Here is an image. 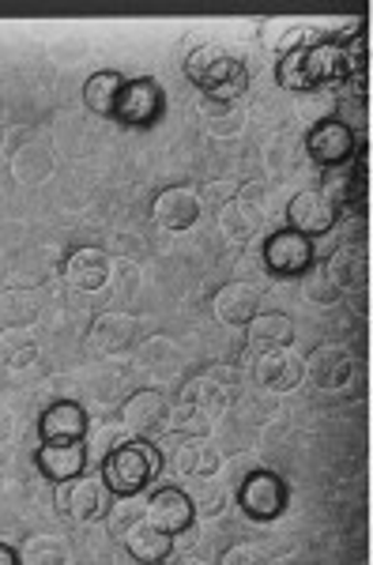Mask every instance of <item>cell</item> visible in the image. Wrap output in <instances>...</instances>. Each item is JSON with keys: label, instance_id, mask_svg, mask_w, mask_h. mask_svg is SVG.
Segmentation results:
<instances>
[{"label": "cell", "instance_id": "obj_1", "mask_svg": "<svg viewBox=\"0 0 373 565\" xmlns=\"http://www.w3.org/2000/svg\"><path fill=\"white\" fill-rule=\"evenodd\" d=\"M185 76L204 90V98H215V103H242L245 90H249V72H245L242 61L212 42L189 53Z\"/></svg>", "mask_w": 373, "mask_h": 565}, {"label": "cell", "instance_id": "obj_2", "mask_svg": "<svg viewBox=\"0 0 373 565\" xmlns=\"http://www.w3.org/2000/svg\"><path fill=\"white\" fill-rule=\"evenodd\" d=\"M159 471H162L159 449L140 441V437L121 441L110 457L98 463V476H103L114 498H132V494H140V490H148V482L159 479Z\"/></svg>", "mask_w": 373, "mask_h": 565}, {"label": "cell", "instance_id": "obj_3", "mask_svg": "<svg viewBox=\"0 0 373 565\" xmlns=\"http://www.w3.org/2000/svg\"><path fill=\"white\" fill-rule=\"evenodd\" d=\"M159 460L170 476H185V479H215L220 471V449L207 441L204 434H178L170 430L167 437H159Z\"/></svg>", "mask_w": 373, "mask_h": 565}, {"label": "cell", "instance_id": "obj_4", "mask_svg": "<svg viewBox=\"0 0 373 565\" xmlns=\"http://www.w3.org/2000/svg\"><path fill=\"white\" fill-rule=\"evenodd\" d=\"M57 509L65 516H72L76 524H95V521H106V516H110L114 494L98 471H90V476L84 471L79 479L61 482L57 487Z\"/></svg>", "mask_w": 373, "mask_h": 565}, {"label": "cell", "instance_id": "obj_5", "mask_svg": "<svg viewBox=\"0 0 373 565\" xmlns=\"http://www.w3.org/2000/svg\"><path fill=\"white\" fill-rule=\"evenodd\" d=\"M264 181H249V185H238L234 200H226L220 207V231L231 245H245L253 242V234L260 231L264 223Z\"/></svg>", "mask_w": 373, "mask_h": 565}, {"label": "cell", "instance_id": "obj_6", "mask_svg": "<svg viewBox=\"0 0 373 565\" xmlns=\"http://www.w3.org/2000/svg\"><path fill=\"white\" fill-rule=\"evenodd\" d=\"M317 264V245L302 238L295 231H271V238L264 242V268L276 279H302Z\"/></svg>", "mask_w": 373, "mask_h": 565}, {"label": "cell", "instance_id": "obj_7", "mask_svg": "<svg viewBox=\"0 0 373 565\" xmlns=\"http://www.w3.org/2000/svg\"><path fill=\"white\" fill-rule=\"evenodd\" d=\"M302 366H306V381L317 392H343L359 381V362H354V354L348 348H340V343H321V348H313V354H309Z\"/></svg>", "mask_w": 373, "mask_h": 565}, {"label": "cell", "instance_id": "obj_8", "mask_svg": "<svg viewBox=\"0 0 373 565\" xmlns=\"http://www.w3.org/2000/svg\"><path fill=\"white\" fill-rule=\"evenodd\" d=\"M162 106H167V98H162V87L154 84L151 76L125 79L114 117L121 125H129V129H148V125H154L162 117Z\"/></svg>", "mask_w": 373, "mask_h": 565}, {"label": "cell", "instance_id": "obj_9", "mask_svg": "<svg viewBox=\"0 0 373 565\" xmlns=\"http://www.w3.org/2000/svg\"><path fill=\"white\" fill-rule=\"evenodd\" d=\"M335 223H340V212L324 200L317 189H306V193L290 196L287 204V231L302 234V238H324V234L335 231Z\"/></svg>", "mask_w": 373, "mask_h": 565}, {"label": "cell", "instance_id": "obj_10", "mask_svg": "<svg viewBox=\"0 0 373 565\" xmlns=\"http://www.w3.org/2000/svg\"><path fill=\"white\" fill-rule=\"evenodd\" d=\"M306 151H309V159L324 170L343 167L354 154V129L335 121V117H321V121L306 132Z\"/></svg>", "mask_w": 373, "mask_h": 565}, {"label": "cell", "instance_id": "obj_11", "mask_svg": "<svg viewBox=\"0 0 373 565\" xmlns=\"http://www.w3.org/2000/svg\"><path fill=\"white\" fill-rule=\"evenodd\" d=\"M238 505L245 516H253V521H276V516L287 509L284 479L271 476V471H253L238 490Z\"/></svg>", "mask_w": 373, "mask_h": 565}, {"label": "cell", "instance_id": "obj_12", "mask_svg": "<svg viewBox=\"0 0 373 565\" xmlns=\"http://www.w3.org/2000/svg\"><path fill=\"white\" fill-rule=\"evenodd\" d=\"M167 418H170V404L159 388H140L121 404V426L129 430V437H140V441L159 434L167 426Z\"/></svg>", "mask_w": 373, "mask_h": 565}, {"label": "cell", "instance_id": "obj_13", "mask_svg": "<svg viewBox=\"0 0 373 565\" xmlns=\"http://www.w3.org/2000/svg\"><path fill=\"white\" fill-rule=\"evenodd\" d=\"M302 72L309 90L313 87H348V76H343V45L332 39H317L313 45L302 50Z\"/></svg>", "mask_w": 373, "mask_h": 565}, {"label": "cell", "instance_id": "obj_14", "mask_svg": "<svg viewBox=\"0 0 373 565\" xmlns=\"http://www.w3.org/2000/svg\"><path fill=\"white\" fill-rule=\"evenodd\" d=\"M193 501H189V490L181 487H162L154 490L151 501H148V521L151 527H159V532L167 535H181L189 532V524H193Z\"/></svg>", "mask_w": 373, "mask_h": 565}, {"label": "cell", "instance_id": "obj_15", "mask_svg": "<svg viewBox=\"0 0 373 565\" xmlns=\"http://www.w3.org/2000/svg\"><path fill=\"white\" fill-rule=\"evenodd\" d=\"M151 218L162 231H189L200 218V196L189 185H170L151 200Z\"/></svg>", "mask_w": 373, "mask_h": 565}, {"label": "cell", "instance_id": "obj_16", "mask_svg": "<svg viewBox=\"0 0 373 565\" xmlns=\"http://www.w3.org/2000/svg\"><path fill=\"white\" fill-rule=\"evenodd\" d=\"M253 377H257V385L268 388V392H290V388L302 385L306 366L290 348H279V351L257 354V362H253Z\"/></svg>", "mask_w": 373, "mask_h": 565}, {"label": "cell", "instance_id": "obj_17", "mask_svg": "<svg viewBox=\"0 0 373 565\" xmlns=\"http://www.w3.org/2000/svg\"><path fill=\"white\" fill-rule=\"evenodd\" d=\"M34 468L42 471L50 482H72L87 471V445L84 441H57V445H42L34 452Z\"/></svg>", "mask_w": 373, "mask_h": 565}, {"label": "cell", "instance_id": "obj_18", "mask_svg": "<svg viewBox=\"0 0 373 565\" xmlns=\"http://www.w3.org/2000/svg\"><path fill=\"white\" fill-rule=\"evenodd\" d=\"M212 309H215V317H220V324L245 328L253 317L260 313V290L253 287V282H242V279L223 282L212 298Z\"/></svg>", "mask_w": 373, "mask_h": 565}, {"label": "cell", "instance_id": "obj_19", "mask_svg": "<svg viewBox=\"0 0 373 565\" xmlns=\"http://www.w3.org/2000/svg\"><path fill=\"white\" fill-rule=\"evenodd\" d=\"M39 437H42V445L84 441V437H87V412L76 404V399H57V404H50L42 412Z\"/></svg>", "mask_w": 373, "mask_h": 565}, {"label": "cell", "instance_id": "obj_20", "mask_svg": "<svg viewBox=\"0 0 373 565\" xmlns=\"http://www.w3.org/2000/svg\"><path fill=\"white\" fill-rule=\"evenodd\" d=\"M65 282L72 290H98L110 282V271L114 264L106 257V249H98V245H84V249H72L65 257Z\"/></svg>", "mask_w": 373, "mask_h": 565}, {"label": "cell", "instance_id": "obj_21", "mask_svg": "<svg viewBox=\"0 0 373 565\" xmlns=\"http://www.w3.org/2000/svg\"><path fill=\"white\" fill-rule=\"evenodd\" d=\"M8 159H12V174L20 185H42L53 174V148L39 136H26V143L8 140Z\"/></svg>", "mask_w": 373, "mask_h": 565}, {"label": "cell", "instance_id": "obj_22", "mask_svg": "<svg viewBox=\"0 0 373 565\" xmlns=\"http://www.w3.org/2000/svg\"><path fill=\"white\" fill-rule=\"evenodd\" d=\"M132 335H136V321L129 313H114V309H106V313H98L95 321H90V348L98 354H106V359H117V354H125L132 348Z\"/></svg>", "mask_w": 373, "mask_h": 565}, {"label": "cell", "instance_id": "obj_23", "mask_svg": "<svg viewBox=\"0 0 373 565\" xmlns=\"http://www.w3.org/2000/svg\"><path fill=\"white\" fill-rule=\"evenodd\" d=\"M125 551L140 565H162L170 558V551H174V535L159 532V527H151L148 521H136L125 527Z\"/></svg>", "mask_w": 373, "mask_h": 565}, {"label": "cell", "instance_id": "obj_24", "mask_svg": "<svg viewBox=\"0 0 373 565\" xmlns=\"http://www.w3.org/2000/svg\"><path fill=\"white\" fill-rule=\"evenodd\" d=\"M185 404L193 407L196 423L207 426V423H215L220 415H226V407H231V388L220 381V373H207V377H196L193 385H189Z\"/></svg>", "mask_w": 373, "mask_h": 565}, {"label": "cell", "instance_id": "obj_25", "mask_svg": "<svg viewBox=\"0 0 373 565\" xmlns=\"http://www.w3.org/2000/svg\"><path fill=\"white\" fill-rule=\"evenodd\" d=\"M245 343L249 351H279L295 343V321L287 313H257L249 324H245Z\"/></svg>", "mask_w": 373, "mask_h": 565}, {"label": "cell", "instance_id": "obj_26", "mask_svg": "<svg viewBox=\"0 0 373 565\" xmlns=\"http://www.w3.org/2000/svg\"><path fill=\"white\" fill-rule=\"evenodd\" d=\"M324 268H329L332 282L340 290H362L366 287V249L359 242H343L324 257Z\"/></svg>", "mask_w": 373, "mask_h": 565}, {"label": "cell", "instance_id": "obj_27", "mask_svg": "<svg viewBox=\"0 0 373 565\" xmlns=\"http://www.w3.org/2000/svg\"><path fill=\"white\" fill-rule=\"evenodd\" d=\"M362 170H366V162H359V167H332L329 174L321 178V185H317V193H321L329 204L340 212V207H348V204H354L359 200V193H362Z\"/></svg>", "mask_w": 373, "mask_h": 565}, {"label": "cell", "instance_id": "obj_28", "mask_svg": "<svg viewBox=\"0 0 373 565\" xmlns=\"http://www.w3.org/2000/svg\"><path fill=\"white\" fill-rule=\"evenodd\" d=\"M39 359V340L31 328H0V370H26Z\"/></svg>", "mask_w": 373, "mask_h": 565}, {"label": "cell", "instance_id": "obj_29", "mask_svg": "<svg viewBox=\"0 0 373 565\" xmlns=\"http://www.w3.org/2000/svg\"><path fill=\"white\" fill-rule=\"evenodd\" d=\"M121 87H125L121 72H95V76L84 84V106L98 117H114Z\"/></svg>", "mask_w": 373, "mask_h": 565}, {"label": "cell", "instance_id": "obj_30", "mask_svg": "<svg viewBox=\"0 0 373 565\" xmlns=\"http://www.w3.org/2000/svg\"><path fill=\"white\" fill-rule=\"evenodd\" d=\"M200 117H204V129L212 136H238L245 125L242 103H215V98H200Z\"/></svg>", "mask_w": 373, "mask_h": 565}, {"label": "cell", "instance_id": "obj_31", "mask_svg": "<svg viewBox=\"0 0 373 565\" xmlns=\"http://www.w3.org/2000/svg\"><path fill=\"white\" fill-rule=\"evenodd\" d=\"M343 45V76H348V87L354 95H366V34L354 26L351 39L340 42Z\"/></svg>", "mask_w": 373, "mask_h": 565}, {"label": "cell", "instance_id": "obj_32", "mask_svg": "<svg viewBox=\"0 0 373 565\" xmlns=\"http://www.w3.org/2000/svg\"><path fill=\"white\" fill-rule=\"evenodd\" d=\"M23 565H68L72 551L61 535H31L23 543Z\"/></svg>", "mask_w": 373, "mask_h": 565}, {"label": "cell", "instance_id": "obj_33", "mask_svg": "<svg viewBox=\"0 0 373 565\" xmlns=\"http://www.w3.org/2000/svg\"><path fill=\"white\" fill-rule=\"evenodd\" d=\"M39 317V302L31 298V290H4L0 295V324L4 328H26Z\"/></svg>", "mask_w": 373, "mask_h": 565}, {"label": "cell", "instance_id": "obj_34", "mask_svg": "<svg viewBox=\"0 0 373 565\" xmlns=\"http://www.w3.org/2000/svg\"><path fill=\"white\" fill-rule=\"evenodd\" d=\"M302 290H306L309 302H317V306H335V302H340V287L332 282L329 268H324V260L313 264V268H309L306 276H302Z\"/></svg>", "mask_w": 373, "mask_h": 565}, {"label": "cell", "instance_id": "obj_35", "mask_svg": "<svg viewBox=\"0 0 373 565\" xmlns=\"http://www.w3.org/2000/svg\"><path fill=\"white\" fill-rule=\"evenodd\" d=\"M121 441H129V430H125L121 423H103V426H90V441H84V445H90V449H87V460L103 463V460L110 457V452H114Z\"/></svg>", "mask_w": 373, "mask_h": 565}, {"label": "cell", "instance_id": "obj_36", "mask_svg": "<svg viewBox=\"0 0 373 565\" xmlns=\"http://www.w3.org/2000/svg\"><path fill=\"white\" fill-rule=\"evenodd\" d=\"M189 501H193V513L196 516H220L226 509V490L220 487L215 479H196V490L189 494Z\"/></svg>", "mask_w": 373, "mask_h": 565}, {"label": "cell", "instance_id": "obj_37", "mask_svg": "<svg viewBox=\"0 0 373 565\" xmlns=\"http://www.w3.org/2000/svg\"><path fill=\"white\" fill-rule=\"evenodd\" d=\"M220 565H268V554H264L260 546H253V543H238V546H231V551L223 554Z\"/></svg>", "mask_w": 373, "mask_h": 565}, {"label": "cell", "instance_id": "obj_38", "mask_svg": "<svg viewBox=\"0 0 373 565\" xmlns=\"http://www.w3.org/2000/svg\"><path fill=\"white\" fill-rule=\"evenodd\" d=\"M234 193H238V185L234 181H212V185H204V189H196V196H200V204H226V200H234Z\"/></svg>", "mask_w": 373, "mask_h": 565}, {"label": "cell", "instance_id": "obj_39", "mask_svg": "<svg viewBox=\"0 0 373 565\" xmlns=\"http://www.w3.org/2000/svg\"><path fill=\"white\" fill-rule=\"evenodd\" d=\"M0 565H23V562H20V554H15L12 546L0 543Z\"/></svg>", "mask_w": 373, "mask_h": 565}, {"label": "cell", "instance_id": "obj_40", "mask_svg": "<svg viewBox=\"0 0 373 565\" xmlns=\"http://www.w3.org/2000/svg\"><path fill=\"white\" fill-rule=\"evenodd\" d=\"M8 430H12V418H8V412L0 407V441L8 437Z\"/></svg>", "mask_w": 373, "mask_h": 565}]
</instances>
